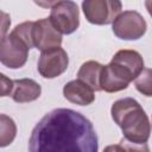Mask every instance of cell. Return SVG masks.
Masks as SVG:
<instances>
[{"mask_svg": "<svg viewBox=\"0 0 152 152\" xmlns=\"http://www.w3.org/2000/svg\"><path fill=\"white\" fill-rule=\"evenodd\" d=\"M112 119L121 128L124 138L137 144L147 142L151 125L147 114L140 103L132 97L115 101L110 108Z\"/></svg>", "mask_w": 152, "mask_h": 152, "instance_id": "obj_2", "label": "cell"}, {"mask_svg": "<svg viewBox=\"0 0 152 152\" xmlns=\"http://www.w3.org/2000/svg\"><path fill=\"white\" fill-rule=\"evenodd\" d=\"M110 62L120 65L124 70H126L131 75L133 81L145 68L141 55L135 50H119L113 56Z\"/></svg>", "mask_w": 152, "mask_h": 152, "instance_id": "obj_11", "label": "cell"}, {"mask_svg": "<svg viewBox=\"0 0 152 152\" xmlns=\"http://www.w3.org/2000/svg\"><path fill=\"white\" fill-rule=\"evenodd\" d=\"M51 6L50 21L59 33L70 34L80 26V12L74 1H56Z\"/></svg>", "mask_w": 152, "mask_h": 152, "instance_id": "obj_3", "label": "cell"}, {"mask_svg": "<svg viewBox=\"0 0 152 152\" xmlns=\"http://www.w3.org/2000/svg\"><path fill=\"white\" fill-rule=\"evenodd\" d=\"M17 135V126L12 118L0 114V147L11 145Z\"/></svg>", "mask_w": 152, "mask_h": 152, "instance_id": "obj_14", "label": "cell"}, {"mask_svg": "<svg viewBox=\"0 0 152 152\" xmlns=\"http://www.w3.org/2000/svg\"><path fill=\"white\" fill-rule=\"evenodd\" d=\"M69 64V57L61 46L43 51L38 61V72L44 78H55L62 75Z\"/></svg>", "mask_w": 152, "mask_h": 152, "instance_id": "obj_8", "label": "cell"}, {"mask_svg": "<svg viewBox=\"0 0 152 152\" xmlns=\"http://www.w3.org/2000/svg\"><path fill=\"white\" fill-rule=\"evenodd\" d=\"M32 27H33V21H25V23H21L19 25H17L11 33L13 36H15L17 38H19L20 40H23L28 46V49H31V48H33V44H32Z\"/></svg>", "mask_w": 152, "mask_h": 152, "instance_id": "obj_16", "label": "cell"}, {"mask_svg": "<svg viewBox=\"0 0 152 152\" xmlns=\"http://www.w3.org/2000/svg\"><path fill=\"white\" fill-rule=\"evenodd\" d=\"M32 44L33 48L42 52L59 48L62 44V34L56 30L49 18H43L33 21Z\"/></svg>", "mask_w": 152, "mask_h": 152, "instance_id": "obj_7", "label": "cell"}, {"mask_svg": "<svg viewBox=\"0 0 152 152\" xmlns=\"http://www.w3.org/2000/svg\"><path fill=\"white\" fill-rule=\"evenodd\" d=\"M11 26V17L8 13L0 10V40L6 37V33L8 32Z\"/></svg>", "mask_w": 152, "mask_h": 152, "instance_id": "obj_19", "label": "cell"}, {"mask_svg": "<svg viewBox=\"0 0 152 152\" xmlns=\"http://www.w3.org/2000/svg\"><path fill=\"white\" fill-rule=\"evenodd\" d=\"M151 76L152 71L148 68H144V70L139 74V76L134 80L135 88L144 94L145 96H151L152 95V86H151Z\"/></svg>", "mask_w": 152, "mask_h": 152, "instance_id": "obj_17", "label": "cell"}, {"mask_svg": "<svg viewBox=\"0 0 152 152\" xmlns=\"http://www.w3.org/2000/svg\"><path fill=\"white\" fill-rule=\"evenodd\" d=\"M103 65L96 61H88L83 63L77 72V80L86 83L94 91H100V76Z\"/></svg>", "mask_w": 152, "mask_h": 152, "instance_id": "obj_13", "label": "cell"}, {"mask_svg": "<svg viewBox=\"0 0 152 152\" xmlns=\"http://www.w3.org/2000/svg\"><path fill=\"white\" fill-rule=\"evenodd\" d=\"M147 28L144 17L135 11H124L113 21L114 34L124 40H135L141 38Z\"/></svg>", "mask_w": 152, "mask_h": 152, "instance_id": "obj_5", "label": "cell"}, {"mask_svg": "<svg viewBox=\"0 0 152 152\" xmlns=\"http://www.w3.org/2000/svg\"><path fill=\"white\" fill-rule=\"evenodd\" d=\"M13 89V81L0 72V97L10 96Z\"/></svg>", "mask_w": 152, "mask_h": 152, "instance_id": "obj_18", "label": "cell"}, {"mask_svg": "<svg viewBox=\"0 0 152 152\" xmlns=\"http://www.w3.org/2000/svg\"><path fill=\"white\" fill-rule=\"evenodd\" d=\"M63 95L69 102L80 106H88L95 100L94 90L80 80L68 82L63 88Z\"/></svg>", "mask_w": 152, "mask_h": 152, "instance_id": "obj_10", "label": "cell"}, {"mask_svg": "<svg viewBox=\"0 0 152 152\" xmlns=\"http://www.w3.org/2000/svg\"><path fill=\"white\" fill-rule=\"evenodd\" d=\"M122 4L116 0H86L82 10L86 19L95 25L112 24L121 13Z\"/></svg>", "mask_w": 152, "mask_h": 152, "instance_id": "obj_4", "label": "cell"}, {"mask_svg": "<svg viewBox=\"0 0 152 152\" xmlns=\"http://www.w3.org/2000/svg\"><path fill=\"white\" fill-rule=\"evenodd\" d=\"M133 81L131 75L115 63L103 65L100 76V88L107 93H116L124 90Z\"/></svg>", "mask_w": 152, "mask_h": 152, "instance_id": "obj_9", "label": "cell"}, {"mask_svg": "<svg viewBox=\"0 0 152 152\" xmlns=\"http://www.w3.org/2000/svg\"><path fill=\"white\" fill-rule=\"evenodd\" d=\"M96 131L81 113L56 108L33 127L28 139L30 152H97Z\"/></svg>", "mask_w": 152, "mask_h": 152, "instance_id": "obj_1", "label": "cell"}, {"mask_svg": "<svg viewBox=\"0 0 152 152\" xmlns=\"http://www.w3.org/2000/svg\"><path fill=\"white\" fill-rule=\"evenodd\" d=\"M103 152H150L148 145L145 144H137L128 141L127 139H121L119 144L108 145L104 147Z\"/></svg>", "mask_w": 152, "mask_h": 152, "instance_id": "obj_15", "label": "cell"}, {"mask_svg": "<svg viewBox=\"0 0 152 152\" xmlns=\"http://www.w3.org/2000/svg\"><path fill=\"white\" fill-rule=\"evenodd\" d=\"M28 46L10 33L0 40V63L10 69L21 68L28 57Z\"/></svg>", "mask_w": 152, "mask_h": 152, "instance_id": "obj_6", "label": "cell"}, {"mask_svg": "<svg viewBox=\"0 0 152 152\" xmlns=\"http://www.w3.org/2000/svg\"><path fill=\"white\" fill-rule=\"evenodd\" d=\"M40 86L31 78H20L13 81V89L11 96L14 102L25 103L37 100L40 96Z\"/></svg>", "mask_w": 152, "mask_h": 152, "instance_id": "obj_12", "label": "cell"}]
</instances>
